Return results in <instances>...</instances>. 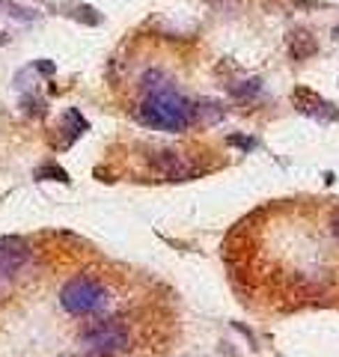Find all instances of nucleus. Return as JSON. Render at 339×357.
Here are the masks:
<instances>
[{
  "label": "nucleus",
  "instance_id": "obj_10",
  "mask_svg": "<svg viewBox=\"0 0 339 357\" xmlns=\"http://www.w3.org/2000/svg\"><path fill=\"white\" fill-rule=\"evenodd\" d=\"M259 89H262V84H259V81H244V84H232L229 93H232L235 98H253Z\"/></svg>",
  "mask_w": 339,
  "mask_h": 357
},
{
  "label": "nucleus",
  "instance_id": "obj_13",
  "mask_svg": "<svg viewBox=\"0 0 339 357\" xmlns=\"http://www.w3.org/2000/svg\"><path fill=\"white\" fill-rule=\"evenodd\" d=\"M331 236H333V238H336V244H339V208L331 215Z\"/></svg>",
  "mask_w": 339,
  "mask_h": 357
},
{
  "label": "nucleus",
  "instance_id": "obj_11",
  "mask_svg": "<svg viewBox=\"0 0 339 357\" xmlns=\"http://www.w3.org/2000/svg\"><path fill=\"white\" fill-rule=\"evenodd\" d=\"M21 105H24V110H27V114H33V116H42L45 114V102H42V98H33V96H24V102H21Z\"/></svg>",
  "mask_w": 339,
  "mask_h": 357
},
{
  "label": "nucleus",
  "instance_id": "obj_15",
  "mask_svg": "<svg viewBox=\"0 0 339 357\" xmlns=\"http://www.w3.org/2000/svg\"><path fill=\"white\" fill-rule=\"evenodd\" d=\"M298 3H303V6H322V0H298Z\"/></svg>",
  "mask_w": 339,
  "mask_h": 357
},
{
  "label": "nucleus",
  "instance_id": "obj_14",
  "mask_svg": "<svg viewBox=\"0 0 339 357\" xmlns=\"http://www.w3.org/2000/svg\"><path fill=\"white\" fill-rule=\"evenodd\" d=\"M36 72H42V75H54V63H48V60H42V63H36L33 66Z\"/></svg>",
  "mask_w": 339,
  "mask_h": 357
},
{
  "label": "nucleus",
  "instance_id": "obj_1",
  "mask_svg": "<svg viewBox=\"0 0 339 357\" xmlns=\"http://www.w3.org/2000/svg\"><path fill=\"white\" fill-rule=\"evenodd\" d=\"M140 89L143 102L137 107V119L143 126L158 131H185L197 119V105H190L164 72H146L140 77Z\"/></svg>",
  "mask_w": 339,
  "mask_h": 357
},
{
  "label": "nucleus",
  "instance_id": "obj_2",
  "mask_svg": "<svg viewBox=\"0 0 339 357\" xmlns=\"http://www.w3.org/2000/svg\"><path fill=\"white\" fill-rule=\"evenodd\" d=\"M110 289L93 274H75L60 289V307L75 319H96L110 307Z\"/></svg>",
  "mask_w": 339,
  "mask_h": 357
},
{
  "label": "nucleus",
  "instance_id": "obj_16",
  "mask_svg": "<svg viewBox=\"0 0 339 357\" xmlns=\"http://www.w3.org/2000/svg\"><path fill=\"white\" fill-rule=\"evenodd\" d=\"M0 3H3V0H0Z\"/></svg>",
  "mask_w": 339,
  "mask_h": 357
},
{
  "label": "nucleus",
  "instance_id": "obj_9",
  "mask_svg": "<svg viewBox=\"0 0 339 357\" xmlns=\"http://www.w3.org/2000/svg\"><path fill=\"white\" fill-rule=\"evenodd\" d=\"M36 178H48V182H69V173L56 164H45L36 170Z\"/></svg>",
  "mask_w": 339,
  "mask_h": 357
},
{
  "label": "nucleus",
  "instance_id": "obj_4",
  "mask_svg": "<svg viewBox=\"0 0 339 357\" xmlns=\"http://www.w3.org/2000/svg\"><path fill=\"white\" fill-rule=\"evenodd\" d=\"M33 259V248L21 236H3L0 238V298L9 295L15 286V277L24 271Z\"/></svg>",
  "mask_w": 339,
  "mask_h": 357
},
{
  "label": "nucleus",
  "instance_id": "obj_8",
  "mask_svg": "<svg viewBox=\"0 0 339 357\" xmlns=\"http://www.w3.org/2000/svg\"><path fill=\"white\" fill-rule=\"evenodd\" d=\"M63 13L69 15V18H75V21H81V24H89V27L101 24V15H98V9L86 6V3H66V6H63Z\"/></svg>",
  "mask_w": 339,
  "mask_h": 357
},
{
  "label": "nucleus",
  "instance_id": "obj_7",
  "mask_svg": "<svg viewBox=\"0 0 339 357\" xmlns=\"http://www.w3.org/2000/svg\"><path fill=\"white\" fill-rule=\"evenodd\" d=\"M315 51H319V42H315L307 30H295L289 36V54H292V60H307V57H312Z\"/></svg>",
  "mask_w": 339,
  "mask_h": 357
},
{
  "label": "nucleus",
  "instance_id": "obj_6",
  "mask_svg": "<svg viewBox=\"0 0 339 357\" xmlns=\"http://www.w3.org/2000/svg\"><path fill=\"white\" fill-rule=\"evenodd\" d=\"M292 102H295V107L301 110L303 116H312V119H319V122H336L339 119V110L331 102H324L319 93L307 89V86H295V93H292Z\"/></svg>",
  "mask_w": 339,
  "mask_h": 357
},
{
  "label": "nucleus",
  "instance_id": "obj_5",
  "mask_svg": "<svg viewBox=\"0 0 339 357\" xmlns=\"http://www.w3.org/2000/svg\"><path fill=\"white\" fill-rule=\"evenodd\" d=\"M149 164L155 173H161L164 178H170V182H188V178H194L202 173V167L194 164L188 158V155L176 152V149H158L149 155Z\"/></svg>",
  "mask_w": 339,
  "mask_h": 357
},
{
  "label": "nucleus",
  "instance_id": "obj_3",
  "mask_svg": "<svg viewBox=\"0 0 339 357\" xmlns=\"http://www.w3.org/2000/svg\"><path fill=\"white\" fill-rule=\"evenodd\" d=\"M86 357H119L131 349V321L126 316H101L81 331Z\"/></svg>",
  "mask_w": 339,
  "mask_h": 357
},
{
  "label": "nucleus",
  "instance_id": "obj_12",
  "mask_svg": "<svg viewBox=\"0 0 339 357\" xmlns=\"http://www.w3.org/2000/svg\"><path fill=\"white\" fill-rule=\"evenodd\" d=\"M229 143L232 146H241V149H253L256 146V140H250V137H229Z\"/></svg>",
  "mask_w": 339,
  "mask_h": 357
}]
</instances>
